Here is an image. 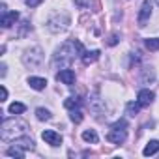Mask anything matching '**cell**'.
I'll return each mask as SVG.
<instances>
[{
    "mask_svg": "<svg viewBox=\"0 0 159 159\" xmlns=\"http://www.w3.org/2000/svg\"><path fill=\"white\" fill-rule=\"evenodd\" d=\"M83 52H84V49H83V45L79 43V41H75V39L66 41V43L56 51V54H54V58H52V64H54V66L60 64V67L64 69V67H67V66L75 60V56H81Z\"/></svg>",
    "mask_w": 159,
    "mask_h": 159,
    "instance_id": "cell-1",
    "label": "cell"
},
{
    "mask_svg": "<svg viewBox=\"0 0 159 159\" xmlns=\"http://www.w3.org/2000/svg\"><path fill=\"white\" fill-rule=\"evenodd\" d=\"M26 131V124L15 118H6L2 122V129H0V139L2 140H15L17 137H23Z\"/></svg>",
    "mask_w": 159,
    "mask_h": 159,
    "instance_id": "cell-2",
    "label": "cell"
},
{
    "mask_svg": "<svg viewBox=\"0 0 159 159\" xmlns=\"http://www.w3.org/2000/svg\"><path fill=\"white\" fill-rule=\"evenodd\" d=\"M125 139H127V131H125V122L124 120L116 122L112 125V129L107 133V140L112 142V144H122V142H125Z\"/></svg>",
    "mask_w": 159,
    "mask_h": 159,
    "instance_id": "cell-3",
    "label": "cell"
},
{
    "mask_svg": "<svg viewBox=\"0 0 159 159\" xmlns=\"http://www.w3.org/2000/svg\"><path fill=\"white\" fill-rule=\"evenodd\" d=\"M23 62H25L26 66H30V67H38V66L43 62V52H41V49H39V47H34V49L26 51V54L23 56Z\"/></svg>",
    "mask_w": 159,
    "mask_h": 159,
    "instance_id": "cell-4",
    "label": "cell"
},
{
    "mask_svg": "<svg viewBox=\"0 0 159 159\" xmlns=\"http://www.w3.org/2000/svg\"><path fill=\"white\" fill-rule=\"evenodd\" d=\"M69 25V17L67 15H62V17H54L49 21V30L51 32H64Z\"/></svg>",
    "mask_w": 159,
    "mask_h": 159,
    "instance_id": "cell-5",
    "label": "cell"
},
{
    "mask_svg": "<svg viewBox=\"0 0 159 159\" xmlns=\"http://www.w3.org/2000/svg\"><path fill=\"white\" fill-rule=\"evenodd\" d=\"M150 17H152V2L150 0H144L142 6H140V11H139V26H146Z\"/></svg>",
    "mask_w": 159,
    "mask_h": 159,
    "instance_id": "cell-6",
    "label": "cell"
},
{
    "mask_svg": "<svg viewBox=\"0 0 159 159\" xmlns=\"http://www.w3.org/2000/svg\"><path fill=\"white\" fill-rule=\"evenodd\" d=\"M13 148H17V150H21L23 153L25 152H30V150H34V140L30 139V137H17L15 140H13V144H11Z\"/></svg>",
    "mask_w": 159,
    "mask_h": 159,
    "instance_id": "cell-7",
    "label": "cell"
},
{
    "mask_svg": "<svg viewBox=\"0 0 159 159\" xmlns=\"http://www.w3.org/2000/svg\"><path fill=\"white\" fill-rule=\"evenodd\" d=\"M56 81H60V83H64V84L71 86V84L75 83V71H73V69H69V67L60 69V71L56 73Z\"/></svg>",
    "mask_w": 159,
    "mask_h": 159,
    "instance_id": "cell-8",
    "label": "cell"
},
{
    "mask_svg": "<svg viewBox=\"0 0 159 159\" xmlns=\"http://www.w3.org/2000/svg\"><path fill=\"white\" fill-rule=\"evenodd\" d=\"M41 139H43L47 144H51V146H60V144H62V135L56 133V131H52V129L43 131V133H41Z\"/></svg>",
    "mask_w": 159,
    "mask_h": 159,
    "instance_id": "cell-9",
    "label": "cell"
},
{
    "mask_svg": "<svg viewBox=\"0 0 159 159\" xmlns=\"http://www.w3.org/2000/svg\"><path fill=\"white\" fill-rule=\"evenodd\" d=\"M153 98H155V94H153L152 90H148V88H142V90L139 92V96H137V101H139L142 107H148V105L153 101Z\"/></svg>",
    "mask_w": 159,
    "mask_h": 159,
    "instance_id": "cell-10",
    "label": "cell"
},
{
    "mask_svg": "<svg viewBox=\"0 0 159 159\" xmlns=\"http://www.w3.org/2000/svg\"><path fill=\"white\" fill-rule=\"evenodd\" d=\"M17 19H19V13H17V11H6V13H2L0 25H2L4 28H11V26L15 25Z\"/></svg>",
    "mask_w": 159,
    "mask_h": 159,
    "instance_id": "cell-11",
    "label": "cell"
},
{
    "mask_svg": "<svg viewBox=\"0 0 159 159\" xmlns=\"http://www.w3.org/2000/svg\"><path fill=\"white\" fill-rule=\"evenodd\" d=\"M99 51L98 49H94V51H84L83 54H81V60H83V64L84 66H90V64H94L98 58H99Z\"/></svg>",
    "mask_w": 159,
    "mask_h": 159,
    "instance_id": "cell-12",
    "label": "cell"
},
{
    "mask_svg": "<svg viewBox=\"0 0 159 159\" xmlns=\"http://www.w3.org/2000/svg\"><path fill=\"white\" fill-rule=\"evenodd\" d=\"M28 84H30V88H34V90H43L45 86H47V81L43 77H30L28 79Z\"/></svg>",
    "mask_w": 159,
    "mask_h": 159,
    "instance_id": "cell-13",
    "label": "cell"
},
{
    "mask_svg": "<svg viewBox=\"0 0 159 159\" xmlns=\"http://www.w3.org/2000/svg\"><path fill=\"white\" fill-rule=\"evenodd\" d=\"M159 150V140H150L146 146H144V150H142V153L148 157V155H153L155 152Z\"/></svg>",
    "mask_w": 159,
    "mask_h": 159,
    "instance_id": "cell-14",
    "label": "cell"
},
{
    "mask_svg": "<svg viewBox=\"0 0 159 159\" xmlns=\"http://www.w3.org/2000/svg\"><path fill=\"white\" fill-rule=\"evenodd\" d=\"M83 140H84V142L96 144V142L99 140V137H98V133H96L94 129H86V131H83Z\"/></svg>",
    "mask_w": 159,
    "mask_h": 159,
    "instance_id": "cell-15",
    "label": "cell"
},
{
    "mask_svg": "<svg viewBox=\"0 0 159 159\" xmlns=\"http://www.w3.org/2000/svg\"><path fill=\"white\" fill-rule=\"evenodd\" d=\"M64 105H66V109H77V107H81V98H75V96H71V98H67L66 101H64Z\"/></svg>",
    "mask_w": 159,
    "mask_h": 159,
    "instance_id": "cell-16",
    "label": "cell"
},
{
    "mask_svg": "<svg viewBox=\"0 0 159 159\" xmlns=\"http://www.w3.org/2000/svg\"><path fill=\"white\" fill-rule=\"evenodd\" d=\"M69 118H71V122H75V124H81L83 122V111L81 109H71L69 111Z\"/></svg>",
    "mask_w": 159,
    "mask_h": 159,
    "instance_id": "cell-17",
    "label": "cell"
},
{
    "mask_svg": "<svg viewBox=\"0 0 159 159\" xmlns=\"http://www.w3.org/2000/svg\"><path fill=\"white\" fill-rule=\"evenodd\" d=\"M36 118L41 120V122H47V120H51V111L39 107V109H36Z\"/></svg>",
    "mask_w": 159,
    "mask_h": 159,
    "instance_id": "cell-18",
    "label": "cell"
},
{
    "mask_svg": "<svg viewBox=\"0 0 159 159\" xmlns=\"http://www.w3.org/2000/svg\"><path fill=\"white\" fill-rule=\"evenodd\" d=\"M140 107H142V105H140L139 101H137V103H135V101L127 103V114H129V116H137L139 111H140Z\"/></svg>",
    "mask_w": 159,
    "mask_h": 159,
    "instance_id": "cell-19",
    "label": "cell"
},
{
    "mask_svg": "<svg viewBox=\"0 0 159 159\" xmlns=\"http://www.w3.org/2000/svg\"><path fill=\"white\" fill-rule=\"evenodd\" d=\"M25 111H26V107H25L23 103H17V101H15V103L10 105V112H11V114H23Z\"/></svg>",
    "mask_w": 159,
    "mask_h": 159,
    "instance_id": "cell-20",
    "label": "cell"
},
{
    "mask_svg": "<svg viewBox=\"0 0 159 159\" xmlns=\"http://www.w3.org/2000/svg\"><path fill=\"white\" fill-rule=\"evenodd\" d=\"M144 45H146L148 51H157V49H159V39H157V38H148V39L144 41Z\"/></svg>",
    "mask_w": 159,
    "mask_h": 159,
    "instance_id": "cell-21",
    "label": "cell"
},
{
    "mask_svg": "<svg viewBox=\"0 0 159 159\" xmlns=\"http://www.w3.org/2000/svg\"><path fill=\"white\" fill-rule=\"evenodd\" d=\"M43 2V0H25V4L28 6V8H36V6H39Z\"/></svg>",
    "mask_w": 159,
    "mask_h": 159,
    "instance_id": "cell-22",
    "label": "cell"
},
{
    "mask_svg": "<svg viewBox=\"0 0 159 159\" xmlns=\"http://www.w3.org/2000/svg\"><path fill=\"white\" fill-rule=\"evenodd\" d=\"M116 43H118V36H116V34H112V36H111V39H109V45H116Z\"/></svg>",
    "mask_w": 159,
    "mask_h": 159,
    "instance_id": "cell-23",
    "label": "cell"
},
{
    "mask_svg": "<svg viewBox=\"0 0 159 159\" xmlns=\"http://www.w3.org/2000/svg\"><path fill=\"white\" fill-rule=\"evenodd\" d=\"M8 99V90H6V86H2V99L0 101H6Z\"/></svg>",
    "mask_w": 159,
    "mask_h": 159,
    "instance_id": "cell-24",
    "label": "cell"
},
{
    "mask_svg": "<svg viewBox=\"0 0 159 159\" xmlns=\"http://www.w3.org/2000/svg\"><path fill=\"white\" fill-rule=\"evenodd\" d=\"M155 4H157V6H159V0H155Z\"/></svg>",
    "mask_w": 159,
    "mask_h": 159,
    "instance_id": "cell-25",
    "label": "cell"
}]
</instances>
